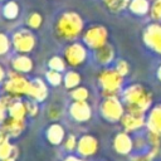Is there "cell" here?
<instances>
[{"mask_svg":"<svg viewBox=\"0 0 161 161\" xmlns=\"http://www.w3.org/2000/svg\"><path fill=\"white\" fill-rule=\"evenodd\" d=\"M116 70H117L122 77H126V75L130 73V65H128V63H127L126 60L119 59V60H117V63H116Z\"/></svg>","mask_w":161,"mask_h":161,"instance_id":"cell-33","label":"cell"},{"mask_svg":"<svg viewBox=\"0 0 161 161\" xmlns=\"http://www.w3.org/2000/svg\"><path fill=\"white\" fill-rule=\"evenodd\" d=\"M26 128V121L8 116L0 125V131L5 132L10 138H18Z\"/></svg>","mask_w":161,"mask_h":161,"instance_id":"cell-11","label":"cell"},{"mask_svg":"<svg viewBox=\"0 0 161 161\" xmlns=\"http://www.w3.org/2000/svg\"><path fill=\"white\" fill-rule=\"evenodd\" d=\"M112 145H113V150L119 155H128L133 148V141L127 133V131L118 132L113 137Z\"/></svg>","mask_w":161,"mask_h":161,"instance_id":"cell-15","label":"cell"},{"mask_svg":"<svg viewBox=\"0 0 161 161\" xmlns=\"http://www.w3.org/2000/svg\"><path fill=\"white\" fill-rule=\"evenodd\" d=\"M146 126L148 131L161 135V104H157L151 109L146 121Z\"/></svg>","mask_w":161,"mask_h":161,"instance_id":"cell-20","label":"cell"},{"mask_svg":"<svg viewBox=\"0 0 161 161\" xmlns=\"http://www.w3.org/2000/svg\"><path fill=\"white\" fill-rule=\"evenodd\" d=\"M24 102H25L28 117H31V118L36 117L38 113H39V106H38L39 102H36V101H34V99H31V98H28V99H25Z\"/></svg>","mask_w":161,"mask_h":161,"instance_id":"cell-32","label":"cell"},{"mask_svg":"<svg viewBox=\"0 0 161 161\" xmlns=\"http://www.w3.org/2000/svg\"><path fill=\"white\" fill-rule=\"evenodd\" d=\"M6 72H5V69H4V67L0 64V84H3L4 83V80L6 79Z\"/></svg>","mask_w":161,"mask_h":161,"instance_id":"cell-37","label":"cell"},{"mask_svg":"<svg viewBox=\"0 0 161 161\" xmlns=\"http://www.w3.org/2000/svg\"><path fill=\"white\" fill-rule=\"evenodd\" d=\"M143 42L148 48L161 54V25L150 24L143 30Z\"/></svg>","mask_w":161,"mask_h":161,"instance_id":"cell-12","label":"cell"},{"mask_svg":"<svg viewBox=\"0 0 161 161\" xmlns=\"http://www.w3.org/2000/svg\"><path fill=\"white\" fill-rule=\"evenodd\" d=\"M63 58L70 68L82 67L88 58V48L83 42H69L63 50Z\"/></svg>","mask_w":161,"mask_h":161,"instance_id":"cell-7","label":"cell"},{"mask_svg":"<svg viewBox=\"0 0 161 161\" xmlns=\"http://www.w3.org/2000/svg\"><path fill=\"white\" fill-rule=\"evenodd\" d=\"M10 39L13 50L18 54H30L36 47V38L29 28H20L15 30Z\"/></svg>","mask_w":161,"mask_h":161,"instance_id":"cell-5","label":"cell"},{"mask_svg":"<svg viewBox=\"0 0 161 161\" xmlns=\"http://www.w3.org/2000/svg\"><path fill=\"white\" fill-rule=\"evenodd\" d=\"M67 67H68V64H67V62H65V59L63 57L53 55L48 60V68L49 69H53V70H57V72L63 73L67 69Z\"/></svg>","mask_w":161,"mask_h":161,"instance_id":"cell-27","label":"cell"},{"mask_svg":"<svg viewBox=\"0 0 161 161\" xmlns=\"http://www.w3.org/2000/svg\"><path fill=\"white\" fill-rule=\"evenodd\" d=\"M98 151V140L89 133H86L78 138L77 145V155L82 158H88L96 155Z\"/></svg>","mask_w":161,"mask_h":161,"instance_id":"cell-10","label":"cell"},{"mask_svg":"<svg viewBox=\"0 0 161 161\" xmlns=\"http://www.w3.org/2000/svg\"><path fill=\"white\" fill-rule=\"evenodd\" d=\"M65 130L64 127L58 123V122H53L52 125L48 126V128L45 130V138L47 141L53 145V146H59L63 143L64 138H65Z\"/></svg>","mask_w":161,"mask_h":161,"instance_id":"cell-16","label":"cell"},{"mask_svg":"<svg viewBox=\"0 0 161 161\" xmlns=\"http://www.w3.org/2000/svg\"><path fill=\"white\" fill-rule=\"evenodd\" d=\"M108 40V30L106 26L101 24H93L84 29L82 34V42L88 49L96 50L104 44H107Z\"/></svg>","mask_w":161,"mask_h":161,"instance_id":"cell-6","label":"cell"},{"mask_svg":"<svg viewBox=\"0 0 161 161\" xmlns=\"http://www.w3.org/2000/svg\"><path fill=\"white\" fill-rule=\"evenodd\" d=\"M128 9L135 15H145L148 11L150 5L147 0H131L128 4Z\"/></svg>","mask_w":161,"mask_h":161,"instance_id":"cell-24","label":"cell"},{"mask_svg":"<svg viewBox=\"0 0 161 161\" xmlns=\"http://www.w3.org/2000/svg\"><path fill=\"white\" fill-rule=\"evenodd\" d=\"M48 93H49L48 83L44 79H42V78H33V79H30L28 98H31V99L42 103V102H44L48 98Z\"/></svg>","mask_w":161,"mask_h":161,"instance_id":"cell-13","label":"cell"},{"mask_svg":"<svg viewBox=\"0 0 161 161\" xmlns=\"http://www.w3.org/2000/svg\"><path fill=\"white\" fill-rule=\"evenodd\" d=\"M132 161H151V158L148 157V156H138V157H135V158H132Z\"/></svg>","mask_w":161,"mask_h":161,"instance_id":"cell-38","label":"cell"},{"mask_svg":"<svg viewBox=\"0 0 161 161\" xmlns=\"http://www.w3.org/2000/svg\"><path fill=\"white\" fill-rule=\"evenodd\" d=\"M11 69L21 73V74H29L34 69V62L29 54H18L14 55L10 60Z\"/></svg>","mask_w":161,"mask_h":161,"instance_id":"cell-14","label":"cell"},{"mask_svg":"<svg viewBox=\"0 0 161 161\" xmlns=\"http://www.w3.org/2000/svg\"><path fill=\"white\" fill-rule=\"evenodd\" d=\"M10 49H13L11 47V39L9 35H6L5 33L0 31V57L8 55Z\"/></svg>","mask_w":161,"mask_h":161,"instance_id":"cell-31","label":"cell"},{"mask_svg":"<svg viewBox=\"0 0 161 161\" xmlns=\"http://www.w3.org/2000/svg\"><path fill=\"white\" fill-rule=\"evenodd\" d=\"M69 117L79 123L87 122L92 117V107L87 101H73L68 108Z\"/></svg>","mask_w":161,"mask_h":161,"instance_id":"cell-9","label":"cell"},{"mask_svg":"<svg viewBox=\"0 0 161 161\" xmlns=\"http://www.w3.org/2000/svg\"><path fill=\"white\" fill-rule=\"evenodd\" d=\"M63 148L65 152L68 153H73L77 151V145H78V138L74 133H70V135H67L64 141H63Z\"/></svg>","mask_w":161,"mask_h":161,"instance_id":"cell-30","label":"cell"},{"mask_svg":"<svg viewBox=\"0 0 161 161\" xmlns=\"http://www.w3.org/2000/svg\"><path fill=\"white\" fill-rule=\"evenodd\" d=\"M43 23H44V18H43L42 13H39V11H31V13H29V15L25 19L26 28H29L31 30L40 29L42 25H43Z\"/></svg>","mask_w":161,"mask_h":161,"instance_id":"cell-23","label":"cell"},{"mask_svg":"<svg viewBox=\"0 0 161 161\" xmlns=\"http://www.w3.org/2000/svg\"><path fill=\"white\" fill-rule=\"evenodd\" d=\"M93 57H94V60L99 64V65H108L113 62L114 59V49L111 44H104L103 47L93 50Z\"/></svg>","mask_w":161,"mask_h":161,"instance_id":"cell-18","label":"cell"},{"mask_svg":"<svg viewBox=\"0 0 161 161\" xmlns=\"http://www.w3.org/2000/svg\"><path fill=\"white\" fill-rule=\"evenodd\" d=\"M125 112H126L125 104L118 98V96L103 98V101L99 104V113L108 122L121 121V118L125 114Z\"/></svg>","mask_w":161,"mask_h":161,"instance_id":"cell-8","label":"cell"},{"mask_svg":"<svg viewBox=\"0 0 161 161\" xmlns=\"http://www.w3.org/2000/svg\"><path fill=\"white\" fill-rule=\"evenodd\" d=\"M30 86V79L25 77V74L18 73L15 70H9L6 74V79L3 83V92L11 94L14 97H28Z\"/></svg>","mask_w":161,"mask_h":161,"instance_id":"cell-4","label":"cell"},{"mask_svg":"<svg viewBox=\"0 0 161 161\" xmlns=\"http://www.w3.org/2000/svg\"><path fill=\"white\" fill-rule=\"evenodd\" d=\"M121 125L125 128V131H127V132L136 131L145 125V116L125 112V114L121 118Z\"/></svg>","mask_w":161,"mask_h":161,"instance_id":"cell-17","label":"cell"},{"mask_svg":"<svg viewBox=\"0 0 161 161\" xmlns=\"http://www.w3.org/2000/svg\"><path fill=\"white\" fill-rule=\"evenodd\" d=\"M63 73L53 70V69H48L45 72V82L48 83V86L50 87H59L60 84H63Z\"/></svg>","mask_w":161,"mask_h":161,"instance_id":"cell-26","label":"cell"},{"mask_svg":"<svg viewBox=\"0 0 161 161\" xmlns=\"http://www.w3.org/2000/svg\"><path fill=\"white\" fill-rule=\"evenodd\" d=\"M84 31L83 18L73 10L63 11L59 14L54 23V34L64 42H74L82 36Z\"/></svg>","mask_w":161,"mask_h":161,"instance_id":"cell-1","label":"cell"},{"mask_svg":"<svg viewBox=\"0 0 161 161\" xmlns=\"http://www.w3.org/2000/svg\"><path fill=\"white\" fill-rule=\"evenodd\" d=\"M69 97L72 98V101H88L89 91L84 86H78L69 91Z\"/></svg>","mask_w":161,"mask_h":161,"instance_id":"cell-28","label":"cell"},{"mask_svg":"<svg viewBox=\"0 0 161 161\" xmlns=\"http://www.w3.org/2000/svg\"><path fill=\"white\" fill-rule=\"evenodd\" d=\"M157 78L161 80V65L158 67V69H157Z\"/></svg>","mask_w":161,"mask_h":161,"instance_id":"cell-39","label":"cell"},{"mask_svg":"<svg viewBox=\"0 0 161 161\" xmlns=\"http://www.w3.org/2000/svg\"><path fill=\"white\" fill-rule=\"evenodd\" d=\"M131 0H102L103 5L112 13H119L123 9L128 8Z\"/></svg>","mask_w":161,"mask_h":161,"instance_id":"cell-25","label":"cell"},{"mask_svg":"<svg viewBox=\"0 0 161 161\" xmlns=\"http://www.w3.org/2000/svg\"><path fill=\"white\" fill-rule=\"evenodd\" d=\"M19 13H20V6L15 0H6L4 3L3 9H1V14L6 20L11 21V20L18 19Z\"/></svg>","mask_w":161,"mask_h":161,"instance_id":"cell-21","label":"cell"},{"mask_svg":"<svg viewBox=\"0 0 161 161\" xmlns=\"http://www.w3.org/2000/svg\"><path fill=\"white\" fill-rule=\"evenodd\" d=\"M63 161H84L80 156H75V155H73V153H69V155H67L64 158H63Z\"/></svg>","mask_w":161,"mask_h":161,"instance_id":"cell-36","label":"cell"},{"mask_svg":"<svg viewBox=\"0 0 161 161\" xmlns=\"http://www.w3.org/2000/svg\"><path fill=\"white\" fill-rule=\"evenodd\" d=\"M63 112H62V107H59L58 104H49L47 108H45V116L49 121H53V122H57L60 117H62Z\"/></svg>","mask_w":161,"mask_h":161,"instance_id":"cell-29","label":"cell"},{"mask_svg":"<svg viewBox=\"0 0 161 161\" xmlns=\"http://www.w3.org/2000/svg\"><path fill=\"white\" fill-rule=\"evenodd\" d=\"M6 117H8V108H6V106L4 104V102L0 98V125L4 122V119Z\"/></svg>","mask_w":161,"mask_h":161,"instance_id":"cell-35","label":"cell"},{"mask_svg":"<svg viewBox=\"0 0 161 161\" xmlns=\"http://www.w3.org/2000/svg\"><path fill=\"white\" fill-rule=\"evenodd\" d=\"M122 102L125 104L126 112L145 114L146 109H148L152 103V94L142 84L135 83L128 86L122 92Z\"/></svg>","mask_w":161,"mask_h":161,"instance_id":"cell-2","label":"cell"},{"mask_svg":"<svg viewBox=\"0 0 161 161\" xmlns=\"http://www.w3.org/2000/svg\"><path fill=\"white\" fill-rule=\"evenodd\" d=\"M151 18L155 20H161V0H155L151 6Z\"/></svg>","mask_w":161,"mask_h":161,"instance_id":"cell-34","label":"cell"},{"mask_svg":"<svg viewBox=\"0 0 161 161\" xmlns=\"http://www.w3.org/2000/svg\"><path fill=\"white\" fill-rule=\"evenodd\" d=\"M1 161H16V158H14V157H8V158L1 160Z\"/></svg>","mask_w":161,"mask_h":161,"instance_id":"cell-40","label":"cell"},{"mask_svg":"<svg viewBox=\"0 0 161 161\" xmlns=\"http://www.w3.org/2000/svg\"><path fill=\"white\" fill-rule=\"evenodd\" d=\"M3 1H6V0H0V3H3Z\"/></svg>","mask_w":161,"mask_h":161,"instance_id":"cell-41","label":"cell"},{"mask_svg":"<svg viewBox=\"0 0 161 161\" xmlns=\"http://www.w3.org/2000/svg\"><path fill=\"white\" fill-rule=\"evenodd\" d=\"M80 82H82V75H80V73H78L74 69L67 70L64 73V75H63V86L68 91L80 86Z\"/></svg>","mask_w":161,"mask_h":161,"instance_id":"cell-22","label":"cell"},{"mask_svg":"<svg viewBox=\"0 0 161 161\" xmlns=\"http://www.w3.org/2000/svg\"><path fill=\"white\" fill-rule=\"evenodd\" d=\"M8 116L14 117V118H19V119H26L28 112H26L25 102L23 101V98L15 97L13 99V102L8 107Z\"/></svg>","mask_w":161,"mask_h":161,"instance_id":"cell-19","label":"cell"},{"mask_svg":"<svg viewBox=\"0 0 161 161\" xmlns=\"http://www.w3.org/2000/svg\"><path fill=\"white\" fill-rule=\"evenodd\" d=\"M97 80L103 98L118 96L123 84V77L116 70V68H103L98 73Z\"/></svg>","mask_w":161,"mask_h":161,"instance_id":"cell-3","label":"cell"}]
</instances>
